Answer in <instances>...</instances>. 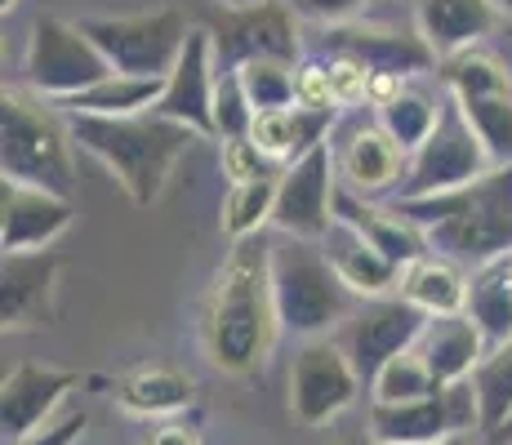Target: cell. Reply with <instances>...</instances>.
<instances>
[{
    "label": "cell",
    "mask_w": 512,
    "mask_h": 445,
    "mask_svg": "<svg viewBox=\"0 0 512 445\" xmlns=\"http://www.w3.org/2000/svg\"><path fill=\"white\" fill-rule=\"evenodd\" d=\"M450 445H464V441H450Z\"/></svg>",
    "instance_id": "7dc6e473"
},
{
    "label": "cell",
    "mask_w": 512,
    "mask_h": 445,
    "mask_svg": "<svg viewBox=\"0 0 512 445\" xmlns=\"http://www.w3.org/2000/svg\"><path fill=\"white\" fill-rule=\"evenodd\" d=\"M339 165H334L330 143L308 152L281 174L277 187V210H272V227L294 241H326L334 219V196H339Z\"/></svg>",
    "instance_id": "7c38bea8"
},
{
    "label": "cell",
    "mask_w": 512,
    "mask_h": 445,
    "mask_svg": "<svg viewBox=\"0 0 512 445\" xmlns=\"http://www.w3.org/2000/svg\"><path fill=\"white\" fill-rule=\"evenodd\" d=\"M441 107H446V103H437V98H432L428 89L406 85L388 107H379V125L392 134V143H397L401 152L415 156L419 147L428 143V134L437 130Z\"/></svg>",
    "instance_id": "f1b7e54d"
},
{
    "label": "cell",
    "mask_w": 512,
    "mask_h": 445,
    "mask_svg": "<svg viewBox=\"0 0 512 445\" xmlns=\"http://www.w3.org/2000/svg\"><path fill=\"white\" fill-rule=\"evenodd\" d=\"M254 121H259V112H254L241 76L219 72V89H214V130H219V138L223 143H232V138H250Z\"/></svg>",
    "instance_id": "d590c367"
},
{
    "label": "cell",
    "mask_w": 512,
    "mask_h": 445,
    "mask_svg": "<svg viewBox=\"0 0 512 445\" xmlns=\"http://www.w3.org/2000/svg\"><path fill=\"white\" fill-rule=\"evenodd\" d=\"M214 32L210 27H192L183 45V58L170 76H165V94L152 107L156 116L183 125L196 138L219 134L214 130V89H219V67H214Z\"/></svg>",
    "instance_id": "5bb4252c"
},
{
    "label": "cell",
    "mask_w": 512,
    "mask_h": 445,
    "mask_svg": "<svg viewBox=\"0 0 512 445\" xmlns=\"http://www.w3.org/2000/svg\"><path fill=\"white\" fill-rule=\"evenodd\" d=\"M196 401V383L183 370L170 365H152V370H134L130 379L116 383V405L125 414H143V419H161V414H179Z\"/></svg>",
    "instance_id": "4316f807"
},
{
    "label": "cell",
    "mask_w": 512,
    "mask_h": 445,
    "mask_svg": "<svg viewBox=\"0 0 512 445\" xmlns=\"http://www.w3.org/2000/svg\"><path fill=\"white\" fill-rule=\"evenodd\" d=\"M107 76H112V67L85 36L81 23H67V18H36L32 23V36H27V85H32V94L67 103V98L85 94Z\"/></svg>",
    "instance_id": "52a82bcc"
},
{
    "label": "cell",
    "mask_w": 512,
    "mask_h": 445,
    "mask_svg": "<svg viewBox=\"0 0 512 445\" xmlns=\"http://www.w3.org/2000/svg\"><path fill=\"white\" fill-rule=\"evenodd\" d=\"M495 14L490 0H419V36L437 58H455L495 27Z\"/></svg>",
    "instance_id": "603a6c76"
},
{
    "label": "cell",
    "mask_w": 512,
    "mask_h": 445,
    "mask_svg": "<svg viewBox=\"0 0 512 445\" xmlns=\"http://www.w3.org/2000/svg\"><path fill=\"white\" fill-rule=\"evenodd\" d=\"M423 330H428V316H423L415 303H406L401 294H388V299H361V308L348 316L339 343L348 352L352 370L361 374V383L379 379V370L388 361H397L401 352L419 348Z\"/></svg>",
    "instance_id": "30bf717a"
},
{
    "label": "cell",
    "mask_w": 512,
    "mask_h": 445,
    "mask_svg": "<svg viewBox=\"0 0 512 445\" xmlns=\"http://www.w3.org/2000/svg\"><path fill=\"white\" fill-rule=\"evenodd\" d=\"M397 214L419 227L432 254L472 267L495 263L512 254V170H490L446 196L401 201Z\"/></svg>",
    "instance_id": "7a4b0ae2"
},
{
    "label": "cell",
    "mask_w": 512,
    "mask_h": 445,
    "mask_svg": "<svg viewBox=\"0 0 512 445\" xmlns=\"http://www.w3.org/2000/svg\"><path fill=\"white\" fill-rule=\"evenodd\" d=\"M72 143L107 165V174L125 187L134 205H156L170 183L174 165L196 143L192 130L165 121L156 112L143 116H67Z\"/></svg>",
    "instance_id": "3957f363"
},
{
    "label": "cell",
    "mask_w": 512,
    "mask_h": 445,
    "mask_svg": "<svg viewBox=\"0 0 512 445\" xmlns=\"http://www.w3.org/2000/svg\"><path fill=\"white\" fill-rule=\"evenodd\" d=\"M0 5H5V14H9V9H14V5H18V0H0Z\"/></svg>",
    "instance_id": "f6af8a7d"
},
{
    "label": "cell",
    "mask_w": 512,
    "mask_h": 445,
    "mask_svg": "<svg viewBox=\"0 0 512 445\" xmlns=\"http://www.w3.org/2000/svg\"><path fill=\"white\" fill-rule=\"evenodd\" d=\"M219 165H223V178H228L232 187L241 183H263V178H281L285 170L277 161H272L268 152H263L254 138H232V143H223L219 152Z\"/></svg>",
    "instance_id": "8d00e7d4"
},
{
    "label": "cell",
    "mask_w": 512,
    "mask_h": 445,
    "mask_svg": "<svg viewBox=\"0 0 512 445\" xmlns=\"http://www.w3.org/2000/svg\"><path fill=\"white\" fill-rule=\"evenodd\" d=\"M85 36L98 45L107 67L121 76H143V81H165L179 67L183 45L192 36L179 9H152V14H125V18H85Z\"/></svg>",
    "instance_id": "8992f818"
},
{
    "label": "cell",
    "mask_w": 512,
    "mask_h": 445,
    "mask_svg": "<svg viewBox=\"0 0 512 445\" xmlns=\"http://www.w3.org/2000/svg\"><path fill=\"white\" fill-rule=\"evenodd\" d=\"M299 107H312V112H334V85H330V63H303L299 67Z\"/></svg>",
    "instance_id": "f35d334b"
},
{
    "label": "cell",
    "mask_w": 512,
    "mask_h": 445,
    "mask_svg": "<svg viewBox=\"0 0 512 445\" xmlns=\"http://www.w3.org/2000/svg\"><path fill=\"white\" fill-rule=\"evenodd\" d=\"M81 432H85V410L63 405V410H58L54 419H45L23 445H76V441H81Z\"/></svg>",
    "instance_id": "ab89813d"
},
{
    "label": "cell",
    "mask_w": 512,
    "mask_h": 445,
    "mask_svg": "<svg viewBox=\"0 0 512 445\" xmlns=\"http://www.w3.org/2000/svg\"><path fill=\"white\" fill-rule=\"evenodd\" d=\"M143 445H201V432L183 419H165V423H156V428H147Z\"/></svg>",
    "instance_id": "b9f144b4"
},
{
    "label": "cell",
    "mask_w": 512,
    "mask_h": 445,
    "mask_svg": "<svg viewBox=\"0 0 512 445\" xmlns=\"http://www.w3.org/2000/svg\"><path fill=\"white\" fill-rule=\"evenodd\" d=\"M490 445H512V414H508V423H504V428H499L495 437H490Z\"/></svg>",
    "instance_id": "7bdbcfd3"
},
{
    "label": "cell",
    "mask_w": 512,
    "mask_h": 445,
    "mask_svg": "<svg viewBox=\"0 0 512 445\" xmlns=\"http://www.w3.org/2000/svg\"><path fill=\"white\" fill-rule=\"evenodd\" d=\"M495 9H504V14H512V0H490Z\"/></svg>",
    "instance_id": "ee69618b"
},
{
    "label": "cell",
    "mask_w": 512,
    "mask_h": 445,
    "mask_svg": "<svg viewBox=\"0 0 512 445\" xmlns=\"http://www.w3.org/2000/svg\"><path fill=\"white\" fill-rule=\"evenodd\" d=\"M54 285H58V259L49 250L5 254V267H0V321H5V330L49 325Z\"/></svg>",
    "instance_id": "e0dca14e"
},
{
    "label": "cell",
    "mask_w": 512,
    "mask_h": 445,
    "mask_svg": "<svg viewBox=\"0 0 512 445\" xmlns=\"http://www.w3.org/2000/svg\"><path fill=\"white\" fill-rule=\"evenodd\" d=\"M441 81L455 98H486V94H512V76L490 49H464V54L441 63Z\"/></svg>",
    "instance_id": "4dcf8cb0"
},
{
    "label": "cell",
    "mask_w": 512,
    "mask_h": 445,
    "mask_svg": "<svg viewBox=\"0 0 512 445\" xmlns=\"http://www.w3.org/2000/svg\"><path fill=\"white\" fill-rule=\"evenodd\" d=\"M361 392V374L352 370L339 339H308L290 365V410L303 428H321L343 414Z\"/></svg>",
    "instance_id": "8fae6325"
},
{
    "label": "cell",
    "mask_w": 512,
    "mask_h": 445,
    "mask_svg": "<svg viewBox=\"0 0 512 445\" xmlns=\"http://www.w3.org/2000/svg\"><path fill=\"white\" fill-rule=\"evenodd\" d=\"M326 54H352L370 67V76H415L437 63L423 36L388 32V27H334L326 32Z\"/></svg>",
    "instance_id": "d6986e66"
},
{
    "label": "cell",
    "mask_w": 512,
    "mask_h": 445,
    "mask_svg": "<svg viewBox=\"0 0 512 445\" xmlns=\"http://www.w3.org/2000/svg\"><path fill=\"white\" fill-rule=\"evenodd\" d=\"M490 170H495V165H490L486 147H481V138L472 134V125H468V116L459 112V103L450 98V103L441 107L437 130H432L428 143L410 156L406 183H401V201L459 192V187L486 178Z\"/></svg>",
    "instance_id": "ba28073f"
},
{
    "label": "cell",
    "mask_w": 512,
    "mask_h": 445,
    "mask_svg": "<svg viewBox=\"0 0 512 445\" xmlns=\"http://www.w3.org/2000/svg\"><path fill=\"white\" fill-rule=\"evenodd\" d=\"M330 267L339 272V281L348 285L357 299H388L401 290V267L388 263L374 245H366L348 223H334L330 236L321 241Z\"/></svg>",
    "instance_id": "7402d4cb"
},
{
    "label": "cell",
    "mask_w": 512,
    "mask_h": 445,
    "mask_svg": "<svg viewBox=\"0 0 512 445\" xmlns=\"http://www.w3.org/2000/svg\"><path fill=\"white\" fill-rule=\"evenodd\" d=\"M228 5H236V0H228Z\"/></svg>",
    "instance_id": "c3c4849f"
},
{
    "label": "cell",
    "mask_w": 512,
    "mask_h": 445,
    "mask_svg": "<svg viewBox=\"0 0 512 445\" xmlns=\"http://www.w3.org/2000/svg\"><path fill=\"white\" fill-rule=\"evenodd\" d=\"M272 294H277L281 330L303 339H326L334 325H348V316L361 308L357 294L339 281L326 250L317 241H272Z\"/></svg>",
    "instance_id": "5b68a950"
},
{
    "label": "cell",
    "mask_w": 512,
    "mask_h": 445,
    "mask_svg": "<svg viewBox=\"0 0 512 445\" xmlns=\"http://www.w3.org/2000/svg\"><path fill=\"white\" fill-rule=\"evenodd\" d=\"M459 112L468 116L472 134L481 138L490 165L512 170V94H486V98H455Z\"/></svg>",
    "instance_id": "f546056e"
},
{
    "label": "cell",
    "mask_w": 512,
    "mask_h": 445,
    "mask_svg": "<svg viewBox=\"0 0 512 445\" xmlns=\"http://www.w3.org/2000/svg\"><path fill=\"white\" fill-rule=\"evenodd\" d=\"M334 130V112H312V107H281V112H263L254 121V143L290 170L294 161H303L308 152L326 147V138Z\"/></svg>",
    "instance_id": "cb8c5ba5"
},
{
    "label": "cell",
    "mask_w": 512,
    "mask_h": 445,
    "mask_svg": "<svg viewBox=\"0 0 512 445\" xmlns=\"http://www.w3.org/2000/svg\"><path fill=\"white\" fill-rule=\"evenodd\" d=\"M236 5H263V0H236Z\"/></svg>",
    "instance_id": "bcb514c9"
},
{
    "label": "cell",
    "mask_w": 512,
    "mask_h": 445,
    "mask_svg": "<svg viewBox=\"0 0 512 445\" xmlns=\"http://www.w3.org/2000/svg\"><path fill=\"white\" fill-rule=\"evenodd\" d=\"M277 187L281 178H263V183H241L232 187L228 196H223V232L232 236V241H250V236H259L263 223H272V210H277Z\"/></svg>",
    "instance_id": "d6a6232c"
},
{
    "label": "cell",
    "mask_w": 512,
    "mask_h": 445,
    "mask_svg": "<svg viewBox=\"0 0 512 445\" xmlns=\"http://www.w3.org/2000/svg\"><path fill=\"white\" fill-rule=\"evenodd\" d=\"M370 392H374V405H406V401L432 397V392H441V388H437V379H432L428 361L419 356V348H410V352H401L397 361L383 365L379 379L370 383Z\"/></svg>",
    "instance_id": "e575fe53"
},
{
    "label": "cell",
    "mask_w": 512,
    "mask_h": 445,
    "mask_svg": "<svg viewBox=\"0 0 512 445\" xmlns=\"http://www.w3.org/2000/svg\"><path fill=\"white\" fill-rule=\"evenodd\" d=\"M245 94H250L254 112H281V107H299V67L294 63H277V58H254V63L236 67Z\"/></svg>",
    "instance_id": "836d02e7"
},
{
    "label": "cell",
    "mask_w": 512,
    "mask_h": 445,
    "mask_svg": "<svg viewBox=\"0 0 512 445\" xmlns=\"http://www.w3.org/2000/svg\"><path fill=\"white\" fill-rule=\"evenodd\" d=\"M339 178L348 192L357 196H379L388 187H397L406 178V152L392 143V134L383 125H352L343 134V147L334 152Z\"/></svg>",
    "instance_id": "ac0fdd59"
},
{
    "label": "cell",
    "mask_w": 512,
    "mask_h": 445,
    "mask_svg": "<svg viewBox=\"0 0 512 445\" xmlns=\"http://www.w3.org/2000/svg\"><path fill=\"white\" fill-rule=\"evenodd\" d=\"M72 227V201L27 183H0V245L5 254L49 250Z\"/></svg>",
    "instance_id": "9a60e30c"
},
{
    "label": "cell",
    "mask_w": 512,
    "mask_h": 445,
    "mask_svg": "<svg viewBox=\"0 0 512 445\" xmlns=\"http://www.w3.org/2000/svg\"><path fill=\"white\" fill-rule=\"evenodd\" d=\"M472 388H477V405H481V432L495 437L512 414V343L486 352V361L472 374Z\"/></svg>",
    "instance_id": "1f68e13d"
},
{
    "label": "cell",
    "mask_w": 512,
    "mask_h": 445,
    "mask_svg": "<svg viewBox=\"0 0 512 445\" xmlns=\"http://www.w3.org/2000/svg\"><path fill=\"white\" fill-rule=\"evenodd\" d=\"M464 316L481 330L490 352L512 343V254H504L495 263H481L468 276Z\"/></svg>",
    "instance_id": "d4e9b609"
},
{
    "label": "cell",
    "mask_w": 512,
    "mask_h": 445,
    "mask_svg": "<svg viewBox=\"0 0 512 445\" xmlns=\"http://www.w3.org/2000/svg\"><path fill=\"white\" fill-rule=\"evenodd\" d=\"M401 299L415 303L423 316H455L468 303V276L446 254H423L401 272Z\"/></svg>",
    "instance_id": "484cf974"
},
{
    "label": "cell",
    "mask_w": 512,
    "mask_h": 445,
    "mask_svg": "<svg viewBox=\"0 0 512 445\" xmlns=\"http://www.w3.org/2000/svg\"><path fill=\"white\" fill-rule=\"evenodd\" d=\"M334 219L348 223L361 241L374 245V250H379L388 263H397L401 272H406L415 259H423V254H432L428 241H423V232L410 219H401L397 210H379V205H370L366 196L348 192L343 183H339V196H334Z\"/></svg>",
    "instance_id": "ffe728a7"
},
{
    "label": "cell",
    "mask_w": 512,
    "mask_h": 445,
    "mask_svg": "<svg viewBox=\"0 0 512 445\" xmlns=\"http://www.w3.org/2000/svg\"><path fill=\"white\" fill-rule=\"evenodd\" d=\"M468 432H481V405H477L472 379L432 392L423 401L374 405L370 410L374 445H450V441H464Z\"/></svg>",
    "instance_id": "9c48e42d"
},
{
    "label": "cell",
    "mask_w": 512,
    "mask_h": 445,
    "mask_svg": "<svg viewBox=\"0 0 512 445\" xmlns=\"http://www.w3.org/2000/svg\"><path fill=\"white\" fill-rule=\"evenodd\" d=\"M285 5L294 9V18H312V23H348L352 14H361V9L370 5V0H285Z\"/></svg>",
    "instance_id": "60d3db41"
},
{
    "label": "cell",
    "mask_w": 512,
    "mask_h": 445,
    "mask_svg": "<svg viewBox=\"0 0 512 445\" xmlns=\"http://www.w3.org/2000/svg\"><path fill=\"white\" fill-rule=\"evenodd\" d=\"M486 339L481 330L468 321L464 312L455 316H428V330L419 339V356L428 361L437 388H455V383H468L477 374V365L486 361Z\"/></svg>",
    "instance_id": "44dd1931"
},
{
    "label": "cell",
    "mask_w": 512,
    "mask_h": 445,
    "mask_svg": "<svg viewBox=\"0 0 512 445\" xmlns=\"http://www.w3.org/2000/svg\"><path fill=\"white\" fill-rule=\"evenodd\" d=\"M165 81H143V76H121L112 72L107 81L90 85L85 94L58 103L63 116H143L161 103Z\"/></svg>",
    "instance_id": "83f0119b"
},
{
    "label": "cell",
    "mask_w": 512,
    "mask_h": 445,
    "mask_svg": "<svg viewBox=\"0 0 512 445\" xmlns=\"http://www.w3.org/2000/svg\"><path fill=\"white\" fill-rule=\"evenodd\" d=\"M201 334L205 352L223 374H254L268 365L281 334L277 294H272V245L254 236L236 241L228 263L214 276Z\"/></svg>",
    "instance_id": "6da1fadb"
},
{
    "label": "cell",
    "mask_w": 512,
    "mask_h": 445,
    "mask_svg": "<svg viewBox=\"0 0 512 445\" xmlns=\"http://www.w3.org/2000/svg\"><path fill=\"white\" fill-rule=\"evenodd\" d=\"M76 383H81V374H72V370L18 365L5 379V388H0V423H5V437L23 445L45 419H54V414L63 410L67 392H72Z\"/></svg>",
    "instance_id": "2e32d148"
},
{
    "label": "cell",
    "mask_w": 512,
    "mask_h": 445,
    "mask_svg": "<svg viewBox=\"0 0 512 445\" xmlns=\"http://www.w3.org/2000/svg\"><path fill=\"white\" fill-rule=\"evenodd\" d=\"M0 170L9 183H27L72 201V130L41 94L5 89L0 98Z\"/></svg>",
    "instance_id": "277c9868"
},
{
    "label": "cell",
    "mask_w": 512,
    "mask_h": 445,
    "mask_svg": "<svg viewBox=\"0 0 512 445\" xmlns=\"http://www.w3.org/2000/svg\"><path fill=\"white\" fill-rule=\"evenodd\" d=\"M330 85H334V103L339 107H357L370 103V67L352 54H330Z\"/></svg>",
    "instance_id": "74e56055"
},
{
    "label": "cell",
    "mask_w": 512,
    "mask_h": 445,
    "mask_svg": "<svg viewBox=\"0 0 512 445\" xmlns=\"http://www.w3.org/2000/svg\"><path fill=\"white\" fill-rule=\"evenodd\" d=\"M210 32L223 72H236L241 63H254V58H277V63L299 58V23H294V9L285 0L232 5Z\"/></svg>",
    "instance_id": "4fadbf2b"
}]
</instances>
